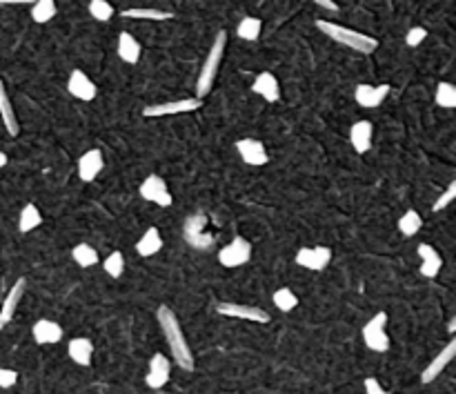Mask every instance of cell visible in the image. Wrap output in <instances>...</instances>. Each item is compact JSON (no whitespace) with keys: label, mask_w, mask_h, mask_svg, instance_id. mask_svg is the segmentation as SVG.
Segmentation results:
<instances>
[{"label":"cell","mask_w":456,"mask_h":394,"mask_svg":"<svg viewBox=\"0 0 456 394\" xmlns=\"http://www.w3.org/2000/svg\"><path fill=\"white\" fill-rule=\"evenodd\" d=\"M386 328H388V314L386 312H376L365 323L363 330H361V336H363V343L367 345V350L378 352V355L390 350V336H388Z\"/></svg>","instance_id":"obj_4"},{"label":"cell","mask_w":456,"mask_h":394,"mask_svg":"<svg viewBox=\"0 0 456 394\" xmlns=\"http://www.w3.org/2000/svg\"><path fill=\"white\" fill-rule=\"evenodd\" d=\"M421 225H423V218H421V214L417 212V209H407V212L401 218H398L396 228H398V232H401L405 238H412L414 234H419Z\"/></svg>","instance_id":"obj_29"},{"label":"cell","mask_w":456,"mask_h":394,"mask_svg":"<svg viewBox=\"0 0 456 394\" xmlns=\"http://www.w3.org/2000/svg\"><path fill=\"white\" fill-rule=\"evenodd\" d=\"M90 16L98 23H109L113 16V7L107 3V0H90Z\"/></svg>","instance_id":"obj_35"},{"label":"cell","mask_w":456,"mask_h":394,"mask_svg":"<svg viewBox=\"0 0 456 394\" xmlns=\"http://www.w3.org/2000/svg\"><path fill=\"white\" fill-rule=\"evenodd\" d=\"M103 270L111 278H121L125 274V257L121 250H113L111 254L103 261Z\"/></svg>","instance_id":"obj_33"},{"label":"cell","mask_w":456,"mask_h":394,"mask_svg":"<svg viewBox=\"0 0 456 394\" xmlns=\"http://www.w3.org/2000/svg\"><path fill=\"white\" fill-rule=\"evenodd\" d=\"M316 30L323 32L327 38H332L334 43L350 47L352 51H359V54H372L378 47V40L374 36H367L363 32L350 30V27L336 25L332 20H316Z\"/></svg>","instance_id":"obj_2"},{"label":"cell","mask_w":456,"mask_h":394,"mask_svg":"<svg viewBox=\"0 0 456 394\" xmlns=\"http://www.w3.org/2000/svg\"><path fill=\"white\" fill-rule=\"evenodd\" d=\"M312 3H316L319 7H323L327 11H338V3H334V0H312Z\"/></svg>","instance_id":"obj_40"},{"label":"cell","mask_w":456,"mask_h":394,"mask_svg":"<svg viewBox=\"0 0 456 394\" xmlns=\"http://www.w3.org/2000/svg\"><path fill=\"white\" fill-rule=\"evenodd\" d=\"M103 165H105V159H103V152L101 149H87L78 159V178L82 183H92L96 180V176L103 172Z\"/></svg>","instance_id":"obj_17"},{"label":"cell","mask_w":456,"mask_h":394,"mask_svg":"<svg viewBox=\"0 0 456 394\" xmlns=\"http://www.w3.org/2000/svg\"><path fill=\"white\" fill-rule=\"evenodd\" d=\"M183 238L190 247L207 250L214 243V234L207 232V216L205 214H192L183 223Z\"/></svg>","instance_id":"obj_5"},{"label":"cell","mask_w":456,"mask_h":394,"mask_svg":"<svg viewBox=\"0 0 456 394\" xmlns=\"http://www.w3.org/2000/svg\"><path fill=\"white\" fill-rule=\"evenodd\" d=\"M56 13H58V7H56V0H36L32 5V20L38 25L49 23Z\"/></svg>","instance_id":"obj_30"},{"label":"cell","mask_w":456,"mask_h":394,"mask_svg":"<svg viewBox=\"0 0 456 394\" xmlns=\"http://www.w3.org/2000/svg\"><path fill=\"white\" fill-rule=\"evenodd\" d=\"M363 388H365V394H392V392H388L386 388H383L378 383V378H374V376H367L363 381Z\"/></svg>","instance_id":"obj_39"},{"label":"cell","mask_w":456,"mask_h":394,"mask_svg":"<svg viewBox=\"0 0 456 394\" xmlns=\"http://www.w3.org/2000/svg\"><path fill=\"white\" fill-rule=\"evenodd\" d=\"M121 16H123V18H132V20H172L174 13H172V11H163V9L134 7V9L121 11Z\"/></svg>","instance_id":"obj_26"},{"label":"cell","mask_w":456,"mask_h":394,"mask_svg":"<svg viewBox=\"0 0 456 394\" xmlns=\"http://www.w3.org/2000/svg\"><path fill=\"white\" fill-rule=\"evenodd\" d=\"M203 107L201 98H180V101H167L159 105H149L142 109V116L145 118H163V116H176V114H190Z\"/></svg>","instance_id":"obj_6"},{"label":"cell","mask_w":456,"mask_h":394,"mask_svg":"<svg viewBox=\"0 0 456 394\" xmlns=\"http://www.w3.org/2000/svg\"><path fill=\"white\" fill-rule=\"evenodd\" d=\"M454 355H456V339H450V343L440 350L438 355L430 361V365H427V368L421 372V383L427 386V383H432L434 378H438V374L448 368L450 361L454 359Z\"/></svg>","instance_id":"obj_16"},{"label":"cell","mask_w":456,"mask_h":394,"mask_svg":"<svg viewBox=\"0 0 456 394\" xmlns=\"http://www.w3.org/2000/svg\"><path fill=\"white\" fill-rule=\"evenodd\" d=\"M5 165H7V154L0 149V167H5Z\"/></svg>","instance_id":"obj_42"},{"label":"cell","mask_w":456,"mask_h":394,"mask_svg":"<svg viewBox=\"0 0 456 394\" xmlns=\"http://www.w3.org/2000/svg\"><path fill=\"white\" fill-rule=\"evenodd\" d=\"M25 292H27V281L25 278H16V283L11 285V290L7 292L3 305H0V330L11 323L13 314H16V309H18L23 297H25Z\"/></svg>","instance_id":"obj_14"},{"label":"cell","mask_w":456,"mask_h":394,"mask_svg":"<svg viewBox=\"0 0 456 394\" xmlns=\"http://www.w3.org/2000/svg\"><path fill=\"white\" fill-rule=\"evenodd\" d=\"M156 321H159V326L165 334V341H167L169 350H172L174 363L180 370L192 372L194 370V355L190 350L187 339H185V332L180 328V321H178L176 312L169 305H159V309H156Z\"/></svg>","instance_id":"obj_1"},{"label":"cell","mask_w":456,"mask_h":394,"mask_svg":"<svg viewBox=\"0 0 456 394\" xmlns=\"http://www.w3.org/2000/svg\"><path fill=\"white\" fill-rule=\"evenodd\" d=\"M372 136H374V125L369 121H356L350 128V143L356 154H367L372 149Z\"/></svg>","instance_id":"obj_18"},{"label":"cell","mask_w":456,"mask_h":394,"mask_svg":"<svg viewBox=\"0 0 456 394\" xmlns=\"http://www.w3.org/2000/svg\"><path fill=\"white\" fill-rule=\"evenodd\" d=\"M434 101L438 107H443V109H454L456 107V87L452 85V82H438V87L434 92Z\"/></svg>","instance_id":"obj_32"},{"label":"cell","mask_w":456,"mask_h":394,"mask_svg":"<svg viewBox=\"0 0 456 394\" xmlns=\"http://www.w3.org/2000/svg\"><path fill=\"white\" fill-rule=\"evenodd\" d=\"M261 30H263L261 18H256V16H245L243 20L238 23V27H236V36H238V38H243V40H247V43H254V40H259Z\"/></svg>","instance_id":"obj_28"},{"label":"cell","mask_w":456,"mask_h":394,"mask_svg":"<svg viewBox=\"0 0 456 394\" xmlns=\"http://www.w3.org/2000/svg\"><path fill=\"white\" fill-rule=\"evenodd\" d=\"M417 254H419V259H421V274H423L425 278L438 276L440 267H443V257H440L430 243H421V245L417 247Z\"/></svg>","instance_id":"obj_21"},{"label":"cell","mask_w":456,"mask_h":394,"mask_svg":"<svg viewBox=\"0 0 456 394\" xmlns=\"http://www.w3.org/2000/svg\"><path fill=\"white\" fill-rule=\"evenodd\" d=\"M216 312L221 316L243 319V321H252V323H269V321H272V314H267L263 307L243 305V303H218Z\"/></svg>","instance_id":"obj_9"},{"label":"cell","mask_w":456,"mask_h":394,"mask_svg":"<svg viewBox=\"0 0 456 394\" xmlns=\"http://www.w3.org/2000/svg\"><path fill=\"white\" fill-rule=\"evenodd\" d=\"M425 38H427V30H425V27H412V30L405 34V45L407 47H419Z\"/></svg>","instance_id":"obj_37"},{"label":"cell","mask_w":456,"mask_h":394,"mask_svg":"<svg viewBox=\"0 0 456 394\" xmlns=\"http://www.w3.org/2000/svg\"><path fill=\"white\" fill-rule=\"evenodd\" d=\"M169 374H172V361H169L165 355H161V352H156V355L149 359V370L145 376L147 388H152V390L165 388L169 381Z\"/></svg>","instance_id":"obj_13"},{"label":"cell","mask_w":456,"mask_h":394,"mask_svg":"<svg viewBox=\"0 0 456 394\" xmlns=\"http://www.w3.org/2000/svg\"><path fill=\"white\" fill-rule=\"evenodd\" d=\"M390 90L392 87L388 85V82H383V85H367V82H361V85H356V90H354V98L361 107L374 109L386 101Z\"/></svg>","instance_id":"obj_15"},{"label":"cell","mask_w":456,"mask_h":394,"mask_svg":"<svg viewBox=\"0 0 456 394\" xmlns=\"http://www.w3.org/2000/svg\"><path fill=\"white\" fill-rule=\"evenodd\" d=\"M252 92L265 98L267 103H278L281 101V87L278 80L272 72H261L252 82Z\"/></svg>","instance_id":"obj_20"},{"label":"cell","mask_w":456,"mask_h":394,"mask_svg":"<svg viewBox=\"0 0 456 394\" xmlns=\"http://www.w3.org/2000/svg\"><path fill=\"white\" fill-rule=\"evenodd\" d=\"M138 192H140L142 199L154 203V205H159V207H172V203H174L172 192H169L167 183L159 174H149L145 180L140 183Z\"/></svg>","instance_id":"obj_8"},{"label":"cell","mask_w":456,"mask_h":394,"mask_svg":"<svg viewBox=\"0 0 456 394\" xmlns=\"http://www.w3.org/2000/svg\"><path fill=\"white\" fill-rule=\"evenodd\" d=\"M40 223H42L40 209H38L34 203H27V205L20 209V216H18V230H20L23 234H27V232L36 230Z\"/></svg>","instance_id":"obj_27"},{"label":"cell","mask_w":456,"mask_h":394,"mask_svg":"<svg viewBox=\"0 0 456 394\" xmlns=\"http://www.w3.org/2000/svg\"><path fill=\"white\" fill-rule=\"evenodd\" d=\"M18 381V372L16 370H9V368H0V388L9 390L13 388Z\"/></svg>","instance_id":"obj_38"},{"label":"cell","mask_w":456,"mask_h":394,"mask_svg":"<svg viewBox=\"0 0 456 394\" xmlns=\"http://www.w3.org/2000/svg\"><path fill=\"white\" fill-rule=\"evenodd\" d=\"M249 259H252V243L243 236H234L232 243H227L223 250H218V263L223 267H230V270L249 263Z\"/></svg>","instance_id":"obj_7"},{"label":"cell","mask_w":456,"mask_h":394,"mask_svg":"<svg viewBox=\"0 0 456 394\" xmlns=\"http://www.w3.org/2000/svg\"><path fill=\"white\" fill-rule=\"evenodd\" d=\"M236 152L240 161L245 165H252V167H261V165H267L269 163V154L265 149V145L261 140L256 138H240L236 140Z\"/></svg>","instance_id":"obj_11"},{"label":"cell","mask_w":456,"mask_h":394,"mask_svg":"<svg viewBox=\"0 0 456 394\" xmlns=\"http://www.w3.org/2000/svg\"><path fill=\"white\" fill-rule=\"evenodd\" d=\"M161 250H163V236H161V230L156 228V225H149V228L145 230V234H142V236L138 238V243H136L138 257L149 259V257H154V254H159Z\"/></svg>","instance_id":"obj_24"},{"label":"cell","mask_w":456,"mask_h":394,"mask_svg":"<svg viewBox=\"0 0 456 394\" xmlns=\"http://www.w3.org/2000/svg\"><path fill=\"white\" fill-rule=\"evenodd\" d=\"M332 261V250L327 245H314V247H301L296 252V265L305 267L312 272H323Z\"/></svg>","instance_id":"obj_10"},{"label":"cell","mask_w":456,"mask_h":394,"mask_svg":"<svg viewBox=\"0 0 456 394\" xmlns=\"http://www.w3.org/2000/svg\"><path fill=\"white\" fill-rule=\"evenodd\" d=\"M0 118H3V125L9 136H18L20 134V125H18V118H16V111H13V105H11V98L5 90V82L0 78Z\"/></svg>","instance_id":"obj_23"},{"label":"cell","mask_w":456,"mask_h":394,"mask_svg":"<svg viewBox=\"0 0 456 394\" xmlns=\"http://www.w3.org/2000/svg\"><path fill=\"white\" fill-rule=\"evenodd\" d=\"M71 259L76 261L78 267H94L98 263V252L90 243H78L71 250Z\"/></svg>","instance_id":"obj_31"},{"label":"cell","mask_w":456,"mask_h":394,"mask_svg":"<svg viewBox=\"0 0 456 394\" xmlns=\"http://www.w3.org/2000/svg\"><path fill=\"white\" fill-rule=\"evenodd\" d=\"M116 51H118V59H121L123 63L136 65V63L140 61L142 47H140V43H138V40H136L130 32H121V34H118V47H116Z\"/></svg>","instance_id":"obj_25"},{"label":"cell","mask_w":456,"mask_h":394,"mask_svg":"<svg viewBox=\"0 0 456 394\" xmlns=\"http://www.w3.org/2000/svg\"><path fill=\"white\" fill-rule=\"evenodd\" d=\"M225 45H227V32L221 30L214 38V43L207 51V59L201 67V74H198V80H196V98H203L211 92L214 87V80H216V74H218V67H221V61L225 56Z\"/></svg>","instance_id":"obj_3"},{"label":"cell","mask_w":456,"mask_h":394,"mask_svg":"<svg viewBox=\"0 0 456 394\" xmlns=\"http://www.w3.org/2000/svg\"><path fill=\"white\" fill-rule=\"evenodd\" d=\"M272 301H274V305L281 309V312H292V309L298 305V297L294 294V290H290V288H278L276 292H274V297H272Z\"/></svg>","instance_id":"obj_34"},{"label":"cell","mask_w":456,"mask_h":394,"mask_svg":"<svg viewBox=\"0 0 456 394\" xmlns=\"http://www.w3.org/2000/svg\"><path fill=\"white\" fill-rule=\"evenodd\" d=\"M36 0H0V5H34Z\"/></svg>","instance_id":"obj_41"},{"label":"cell","mask_w":456,"mask_h":394,"mask_svg":"<svg viewBox=\"0 0 456 394\" xmlns=\"http://www.w3.org/2000/svg\"><path fill=\"white\" fill-rule=\"evenodd\" d=\"M67 355L80 368H90L94 359V343L90 339H85V336H76V339H71L67 343Z\"/></svg>","instance_id":"obj_22"},{"label":"cell","mask_w":456,"mask_h":394,"mask_svg":"<svg viewBox=\"0 0 456 394\" xmlns=\"http://www.w3.org/2000/svg\"><path fill=\"white\" fill-rule=\"evenodd\" d=\"M32 336L38 345H54L63 341V328L56 321L49 319H40L34 323L32 328Z\"/></svg>","instance_id":"obj_19"},{"label":"cell","mask_w":456,"mask_h":394,"mask_svg":"<svg viewBox=\"0 0 456 394\" xmlns=\"http://www.w3.org/2000/svg\"><path fill=\"white\" fill-rule=\"evenodd\" d=\"M454 196H456V180H452L450 185H448V190L438 196V199L434 201V205H432V212H440V209H445L452 201H454Z\"/></svg>","instance_id":"obj_36"},{"label":"cell","mask_w":456,"mask_h":394,"mask_svg":"<svg viewBox=\"0 0 456 394\" xmlns=\"http://www.w3.org/2000/svg\"><path fill=\"white\" fill-rule=\"evenodd\" d=\"M67 92L78 98L82 103H90L98 96V87L96 82L82 72V69H74V72L69 74V80H67Z\"/></svg>","instance_id":"obj_12"}]
</instances>
